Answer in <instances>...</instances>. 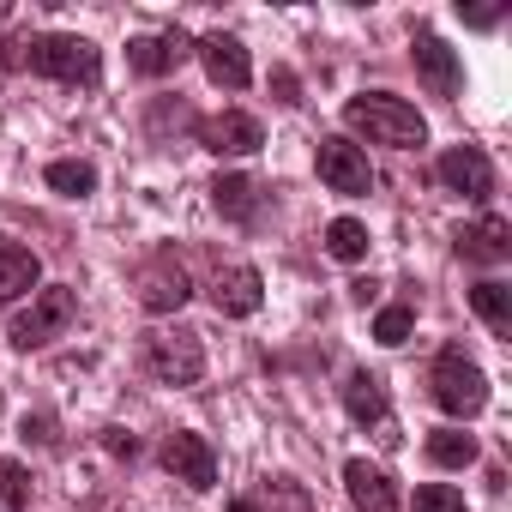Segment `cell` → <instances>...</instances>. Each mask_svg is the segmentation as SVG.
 <instances>
[{
	"label": "cell",
	"instance_id": "ac0fdd59",
	"mask_svg": "<svg viewBox=\"0 0 512 512\" xmlns=\"http://www.w3.org/2000/svg\"><path fill=\"white\" fill-rule=\"evenodd\" d=\"M211 205L229 223H253V217H260V181H253V175H217L211 181Z\"/></svg>",
	"mask_w": 512,
	"mask_h": 512
},
{
	"label": "cell",
	"instance_id": "277c9868",
	"mask_svg": "<svg viewBox=\"0 0 512 512\" xmlns=\"http://www.w3.org/2000/svg\"><path fill=\"white\" fill-rule=\"evenodd\" d=\"M133 290H139L145 314H181V302L193 296V278H187L175 247H157V253H145V260L133 266Z\"/></svg>",
	"mask_w": 512,
	"mask_h": 512
},
{
	"label": "cell",
	"instance_id": "d6a6232c",
	"mask_svg": "<svg viewBox=\"0 0 512 512\" xmlns=\"http://www.w3.org/2000/svg\"><path fill=\"white\" fill-rule=\"evenodd\" d=\"M7 13H13V7H7V0H0V25H7Z\"/></svg>",
	"mask_w": 512,
	"mask_h": 512
},
{
	"label": "cell",
	"instance_id": "9a60e30c",
	"mask_svg": "<svg viewBox=\"0 0 512 512\" xmlns=\"http://www.w3.org/2000/svg\"><path fill=\"white\" fill-rule=\"evenodd\" d=\"M187 55H193V43H187L181 31H157V37H133V43H127V61H133V73H145V79L175 73Z\"/></svg>",
	"mask_w": 512,
	"mask_h": 512
},
{
	"label": "cell",
	"instance_id": "2e32d148",
	"mask_svg": "<svg viewBox=\"0 0 512 512\" xmlns=\"http://www.w3.org/2000/svg\"><path fill=\"white\" fill-rule=\"evenodd\" d=\"M410 61H416V73H422V85H428L434 97H458V85H464V73H458V55H452V49H446L434 31H422V37H416Z\"/></svg>",
	"mask_w": 512,
	"mask_h": 512
},
{
	"label": "cell",
	"instance_id": "d6986e66",
	"mask_svg": "<svg viewBox=\"0 0 512 512\" xmlns=\"http://www.w3.org/2000/svg\"><path fill=\"white\" fill-rule=\"evenodd\" d=\"M37 278H43L37 253H31V247H19V241H0V302L31 296V290H37Z\"/></svg>",
	"mask_w": 512,
	"mask_h": 512
},
{
	"label": "cell",
	"instance_id": "7402d4cb",
	"mask_svg": "<svg viewBox=\"0 0 512 512\" xmlns=\"http://www.w3.org/2000/svg\"><path fill=\"white\" fill-rule=\"evenodd\" d=\"M326 253H332V260H344V266L368 260V223H356V217H332V223H326Z\"/></svg>",
	"mask_w": 512,
	"mask_h": 512
},
{
	"label": "cell",
	"instance_id": "484cf974",
	"mask_svg": "<svg viewBox=\"0 0 512 512\" xmlns=\"http://www.w3.org/2000/svg\"><path fill=\"white\" fill-rule=\"evenodd\" d=\"M410 326H416V308H410V302H392V308L374 314V338H380V344H404Z\"/></svg>",
	"mask_w": 512,
	"mask_h": 512
},
{
	"label": "cell",
	"instance_id": "f1b7e54d",
	"mask_svg": "<svg viewBox=\"0 0 512 512\" xmlns=\"http://www.w3.org/2000/svg\"><path fill=\"white\" fill-rule=\"evenodd\" d=\"M25 440H37V446H55V422H49V416H25Z\"/></svg>",
	"mask_w": 512,
	"mask_h": 512
},
{
	"label": "cell",
	"instance_id": "5bb4252c",
	"mask_svg": "<svg viewBox=\"0 0 512 512\" xmlns=\"http://www.w3.org/2000/svg\"><path fill=\"white\" fill-rule=\"evenodd\" d=\"M506 253H512V223H506V217H476V223L458 229V260H470V266H500Z\"/></svg>",
	"mask_w": 512,
	"mask_h": 512
},
{
	"label": "cell",
	"instance_id": "ffe728a7",
	"mask_svg": "<svg viewBox=\"0 0 512 512\" xmlns=\"http://www.w3.org/2000/svg\"><path fill=\"white\" fill-rule=\"evenodd\" d=\"M253 512H314V494H308L296 476H266V482H260V500H253Z\"/></svg>",
	"mask_w": 512,
	"mask_h": 512
},
{
	"label": "cell",
	"instance_id": "4fadbf2b",
	"mask_svg": "<svg viewBox=\"0 0 512 512\" xmlns=\"http://www.w3.org/2000/svg\"><path fill=\"white\" fill-rule=\"evenodd\" d=\"M344 488H350L356 512H404L398 482H392L380 464H368V458H350V464H344Z\"/></svg>",
	"mask_w": 512,
	"mask_h": 512
},
{
	"label": "cell",
	"instance_id": "1f68e13d",
	"mask_svg": "<svg viewBox=\"0 0 512 512\" xmlns=\"http://www.w3.org/2000/svg\"><path fill=\"white\" fill-rule=\"evenodd\" d=\"M229 512H253V500H247V494H241V500H229Z\"/></svg>",
	"mask_w": 512,
	"mask_h": 512
},
{
	"label": "cell",
	"instance_id": "f546056e",
	"mask_svg": "<svg viewBox=\"0 0 512 512\" xmlns=\"http://www.w3.org/2000/svg\"><path fill=\"white\" fill-rule=\"evenodd\" d=\"M272 91H278V103H302V97H296L302 85H296V73H284V67L272 73Z\"/></svg>",
	"mask_w": 512,
	"mask_h": 512
},
{
	"label": "cell",
	"instance_id": "7a4b0ae2",
	"mask_svg": "<svg viewBox=\"0 0 512 512\" xmlns=\"http://www.w3.org/2000/svg\"><path fill=\"white\" fill-rule=\"evenodd\" d=\"M19 49H25V67L55 85H97V73H103V55L85 37H31Z\"/></svg>",
	"mask_w": 512,
	"mask_h": 512
},
{
	"label": "cell",
	"instance_id": "7c38bea8",
	"mask_svg": "<svg viewBox=\"0 0 512 512\" xmlns=\"http://www.w3.org/2000/svg\"><path fill=\"white\" fill-rule=\"evenodd\" d=\"M434 175L452 187V193H464V199H488L494 193V163L476 151V145H452V151H440V163H434Z\"/></svg>",
	"mask_w": 512,
	"mask_h": 512
},
{
	"label": "cell",
	"instance_id": "52a82bcc",
	"mask_svg": "<svg viewBox=\"0 0 512 512\" xmlns=\"http://www.w3.org/2000/svg\"><path fill=\"white\" fill-rule=\"evenodd\" d=\"M314 163H320V181H326L332 193H344V199H368L374 169H368V151H362V145H350V139H320Z\"/></svg>",
	"mask_w": 512,
	"mask_h": 512
},
{
	"label": "cell",
	"instance_id": "6da1fadb",
	"mask_svg": "<svg viewBox=\"0 0 512 512\" xmlns=\"http://www.w3.org/2000/svg\"><path fill=\"white\" fill-rule=\"evenodd\" d=\"M344 127L362 133L368 145H392V151H416V145L428 139L422 109L404 103V97H392V91H362V97H350V103H344Z\"/></svg>",
	"mask_w": 512,
	"mask_h": 512
},
{
	"label": "cell",
	"instance_id": "603a6c76",
	"mask_svg": "<svg viewBox=\"0 0 512 512\" xmlns=\"http://www.w3.org/2000/svg\"><path fill=\"white\" fill-rule=\"evenodd\" d=\"M428 464L464 470V464H476V440H470L464 428H434V434H428Z\"/></svg>",
	"mask_w": 512,
	"mask_h": 512
},
{
	"label": "cell",
	"instance_id": "83f0119b",
	"mask_svg": "<svg viewBox=\"0 0 512 512\" xmlns=\"http://www.w3.org/2000/svg\"><path fill=\"white\" fill-rule=\"evenodd\" d=\"M458 19L476 25V31H488V25H500V7H458Z\"/></svg>",
	"mask_w": 512,
	"mask_h": 512
},
{
	"label": "cell",
	"instance_id": "cb8c5ba5",
	"mask_svg": "<svg viewBox=\"0 0 512 512\" xmlns=\"http://www.w3.org/2000/svg\"><path fill=\"white\" fill-rule=\"evenodd\" d=\"M470 308L488 320V332H512V290H506L500 278L476 284V290H470Z\"/></svg>",
	"mask_w": 512,
	"mask_h": 512
},
{
	"label": "cell",
	"instance_id": "ba28073f",
	"mask_svg": "<svg viewBox=\"0 0 512 512\" xmlns=\"http://www.w3.org/2000/svg\"><path fill=\"white\" fill-rule=\"evenodd\" d=\"M199 145L211 157H253V151L266 145V127L253 121L247 109H223V115H205L199 121Z\"/></svg>",
	"mask_w": 512,
	"mask_h": 512
},
{
	"label": "cell",
	"instance_id": "5b68a950",
	"mask_svg": "<svg viewBox=\"0 0 512 512\" xmlns=\"http://www.w3.org/2000/svg\"><path fill=\"white\" fill-rule=\"evenodd\" d=\"M145 368H151L163 386H199V374H205V344H199V332H187V326L151 332V338H145Z\"/></svg>",
	"mask_w": 512,
	"mask_h": 512
},
{
	"label": "cell",
	"instance_id": "44dd1931",
	"mask_svg": "<svg viewBox=\"0 0 512 512\" xmlns=\"http://www.w3.org/2000/svg\"><path fill=\"white\" fill-rule=\"evenodd\" d=\"M43 181H49L55 193H67V199H85V193H97V163H85V157H55V163L43 169Z\"/></svg>",
	"mask_w": 512,
	"mask_h": 512
},
{
	"label": "cell",
	"instance_id": "e0dca14e",
	"mask_svg": "<svg viewBox=\"0 0 512 512\" xmlns=\"http://www.w3.org/2000/svg\"><path fill=\"white\" fill-rule=\"evenodd\" d=\"M344 410L362 422V428H386V416H392V404H386V386H380V374H368V368H356L350 380H344Z\"/></svg>",
	"mask_w": 512,
	"mask_h": 512
},
{
	"label": "cell",
	"instance_id": "8fae6325",
	"mask_svg": "<svg viewBox=\"0 0 512 512\" xmlns=\"http://www.w3.org/2000/svg\"><path fill=\"white\" fill-rule=\"evenodd\" d=\"M193 55L205 61V79H211V85H223V91H247V79H253V61H247V49H241L229 31H211V37H199V43H193Z\"/></svg>",
	"mask_w": 512,
	"mask_h": 512
},
{
	"label": "cell",
	"instance_id": "4316f807",
	"mask_svg": "<svg viewBox=\"0 0 512 512\" xmlns=\"http://www.w3.org/2000/svg\"><path fill=\"white\" fill-rule=\"evenodd\" d=\"M410 512H464V494L452 482H422L416 500H410Z\"/></svg>",
	"mask_w": 512,
	"mask_h": 512
},
{
	"label": "cell",
	"instance_id": "30bf717a",
	"mask_svg": "<svg viewBox=\"0 0 512 512\" xmlns=\"http://www.w3.org/2000/svg\"><path fill=\"white\" fill-rule=\"evenodd\" d=\"M205 296H211V308H217L223 320H247V314H260L266 284H260V272H253V266H217Z\"/></svg>",
	"mask_w": 512,
	"mask_h": 512
},
{
	"label": "cell",
	"instance_id": "8992f818",
	"mask_svg": "<svg viewBox=\"0 0 512 512\" xmlns=\"http://www.w3.org/2000/svg\"><path fill=\"white\" fill-rule=\"evenodd\" d=\"M73 308H79V296H73L67 284L37 290V296H31V308L13 320V344H19V350H43L49 338H61V332L73 326Z\"/></svg>",
	"mask_w": 512,
	"mask_h": 512
},
{
	"label": "cell",
	"instance_id": "d4e9b609",
	"mask_svg": "<svg viewBox=\"0 0 512 512\" xmlns=\"http://www.w3.org/2000/svg\"><path fill=\"white\" fill-rule=\"evenodd\" d=\"M0 506H7V512H25L31 506V476H25L19 458H0Z\"/></svg>",
	"mask_w": 512,
	"mask_h": 512
},
{
	"label": "cell",
	"instance_id": "3957f363",
	"mask_svg": "<svg viewBox=\"0 0 512 512\" xmlns=\"http://www.w3.org/2000/svg\"><path fill=\"white\" fill-rule=\"evenodd\" d=\"M428 386H434V404H440L446 416H482V410H488V374H482L464 350H440Z\"/></svg>",
	"mask_w": 512,
	"mask_h": 512
},
{
	"label": "cell",
	"instance_id": "9c48e42d",
	"mask_svg": "<svg viewBox=\"0 0 512 512\" xmlns=\"http://www.w3.org/2000/svg\"><path fill=\"white\" fill-rule=\"evenodd\" d=\"M163 470H169L175 482H187V488H211V482H217V452H211L205 434L175 428V434L163 440Z\"/></svg>",
	"mask_w": 512,
	"mask_h": 512
},
{
	"label": "cell",
	"instance_id": "4dcf8cb0",
	"mask_svg": "<svg viewBox=\"0 0 512 512\" xmlns=\"http://www.w3.org/2000/svg\"><path fill=\"white\" fill-rule=\"evenodd\" d=\"M103 446H109V452H115V458H133V452H139V446H133V434H127V428H109V434H103Z\"/></svg>",
	"mask_w": 512,
	"mask_h": 512
}]
</instances>
